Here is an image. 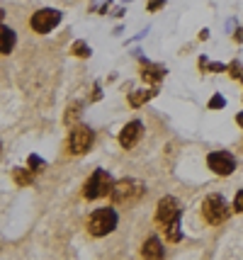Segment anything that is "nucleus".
<instances>
[{
  "label": "nucleus",
  "mask_w": 243,
  "mask_h": 260,
  "mask_svg": "<svg viewBox=\"0 0 243 260\" xmlns=\"http://www.w3.org/2000/svg\"><path fill=\"white\" fill-rule=\"evenodd\" d=\"M61 22V12L58 10H49V8H44V10H39L32 15V29L39 34H49L56 24Z\"/></svg>",
  "instance_id": "nucleus-7"
},
{
  "label": "nucleus",
  "mask_w": 243,
  "mask_h": 260,
  "mask_svg": "<svg viewBox=\"0 0 243 260\" xmlns=\"http://www.w3.org/2000/svg\"><path fill=\"white\" fill-rule=\"evenodd\" d=\"M29 166H34V168H42L44 163H42V158H37V156H32V158H29Z\"/></svg>",
  "instance_id": "nucleus-20"
},
{
  "label": "nucleus",
  "mask_w": 243,
  "mask_h": 260,
  "mask_svg": "<svg viewBox=\"0 0 243 260\" xmlns=\"http://www.w3.org/2000/svg\"><path fill=\"white\" fill-rule=\"evenodd\" d=\"M73 54L81 58H88L90 56V46L85 44V42H76V44H73Z\"/></svg>",
  "instance_id": "nucleus-15"
},
{
  "label": "nucleus",
  "mask_w": 243,
  "mask_h": 260,
  "mask_svg": "<svg viewBox=\"0 0 243 260\" xmlns=\"http://www.w3.org/2000/svg\"><path fill=\"white\" fill-rule=\"evenodd\" d=\"M156 219H158V224L163 226L165 238L173 241V243H178L183 234H180V204H178L175 197H163L161 202H158Z\"/></svg>",
  "instance_id": "nucleus-1"
},
{
  "label": "nucleus",
  "mask_w": 243,
  "mask_h": 260,
  "mask_svg": "<svg viewBox=\"0 0 243 260\" xmlns=\"http://www.w3.org/2000/svg\"><path fill=\"white\" fill-rule=\"evenodd\" d=\"M112 187H115V182L110 178V173L107 170H95L88 178L85 187H83V197L85 200H100V197L112 194Z\"/></svg>",
  "instance_id": "nucleus-4"
},
{
  "label": "nucleus",
  "mask_w": 243,
  "mask_h": 260,
  "mask_svg": "<svg viewBox=\"0 0 243 260\" xmlns=\"http://www.w3.org/2000/svg\"><path fill=\"white\" fill-rule=\"evenodd\" d=\"M233 209H236V212H243V190L236 194V200H233Z\"/></svg>",
  "instance_id": "nucleus-18"
},
{
  "label": "nucleus",
  "mask_w": 243,
  "mask_h": 260,
  "mask_svg": "<svg viewBox=\"0 0 243 260\" xmlns=\"http://www.w3.org/2000/svg\"><path fill=\"white\" fill-rule=\"evenodd\" d=\"M12 49H15V32L10 27H3V54L8 56Z\"/></svg>",
  "instance_id": "nucleus-11"
},
{
  "label": "nucleus",
  "mask_w": 243,
  "mask_h": 260,
  "mask_svg": "<svg viewBox=\"0 0 243 260\" xmlns=\"http://www.w3.org/2000/svg\"><path fill=\"white\" fill-rule=\"evenodd\" d=\"M146 192V187L139 180H119L112 187V202L115 204H134L141 200Z\"/></svg>",
  "instance_id": "nucleus-5"
},
{
  "label": "nucleus",
  "mask_w": 243,
  "mask_h": 260,
  "mask_svg": "<svg viewBox=\"0 0 243 260\" xmlns=\"http://www.w3.org/2000/svg\"><path fill=\"white\" fill-rule=\"evenodd\" d=\"M141 134H144V124H141L139 119H134V122H129L124 129H122V134H119V144L124 148H134L139 144Z\"/></svg>",
  "instance_id": "nucleus-9"
},
{
  "label": "nucleus",
  "mask_w": 243,
  "mask_h": 260,
  "mask_svg": "<svg viewBox=\"0 0 243 260\" xmlns=\"http://www.w3.org/2000/svg\"><path fill=\"white\" fill-rule=\"evenodd\" d=\"M163 73H165V71H163V68H158V66H146V68H144V73H141V78H144V80H153V83H156V80L163 78Z\"/></svg>",
  "instance_id": "nucleus-12"
},
{
  "label": "nucleus",
  "mask_w": 243,
  "mask_h": 260,
  "mask_svg": "<svg viewBox=\"0 0 243 260\" xmlns=\"http://www.w3.org/2000/svg\"><path fill=\"white\" fill-rule=\"evenodd\" d=\"M236 42H243V29H238V32H236Z\"/></svg>",
  "instance_id": "nucleus-22"
},
{
  "label": "nucleus",
  "mask_w": 243,
  "mask_h": 260,
  "mask_svg": "<svg viewBox=\"0 0 243 260\" xmlns=\"http://www.w3.org/2000/svg\"><path fill=\"white\" fill-rule=\"evenodd\" d=\"M163 253H165V250H163L161 241L156 236H151L149 241L144 243V248H141V255H144V258H163Z\"/></svg>",
  "instance_id": "nucleus-10"
},
{
  "label": "nucleus",
  "mask_w": 243,
  "mask_h": 260,
  "mask_svg": "<svg viewBox=\"0 0 243 260\" xmlns=\"http://www.w3.org/2000/svg\"><path fill=\"white\" fill-rule=\"evenodd\" d=\"M229 71H231L233 78H243V68H241V63H238V61H233L231 66H229Z\"/></svg>",
  "instance_id": "nucleus-17"
},
{
  "label": "nucleus",
  "mask_w": 243,
  "mask_h": 260,
  "mask_svg": "<svg viewBox=\"0 0 243 260\" xmlns=\"http://www.w3.org/2000/svg\"><path fill=\"white\" fill-rule=\"evenodd\" d=\"M163 3H165V0H151V3H149V10L156 12L158 8H163Z\"/></svg>",
  "instance_id": "nucleus-19"
},
{
  "label": "nucleus",
  "mask_w": 243,
  "mask_h": 260,
  "mask_svg": "<svg viewBox=\"0 0 243 260\" xmlns=\"http://www.w3.org/2000/svg\"><path fill=\"white\" fill-rule=\"evenodd\" d=\"M226 102H224V98L221 95H214L212 100H209V110H219V107H224Z\"/></svg>",
  "instance_id": "nucleus-16"
},
{
  "label": "nucleus",
  "mask_w": 243,
  "mask_h": 260,
  "mask_svg": "<svg viewBox=\"0 0 243 260\" xmlns=\"http://www.w3.org/2000/svg\"><path fill=\"white\" fill-rule=\"evenodd\" d=\"M117 221H119V216H117L115 209H95L90 219H88V231L93 234V236H107V234H112L117 229Z\"/></svg>",
  "instance_id": "nucleus-3"
},
{
  "label": "nucleus",
  "mask_w": 243,
  "mask_h": 260,
  "mask_svg": "<svg viewBox=\"0 0 243 260\" xmlns=\"http://www.w3.org/2000/svg\"><path fill=\"white\" fill-rule=\"evenodd\" d=\"M12 178H15L17 185H29V182H32V173L24 168H15L12 170Z\"/></svg>",
  "instance_id": "nucleus-14"
},
{
  "label": "nucleus",
  "mask_w": 243,
  "mask_h": 260,
  "mask_svg": "<svg viewBox=\"0 0 243 260\" xmlns=\"http://www.w3.org/2000/svg\"><path fill=\"white\" fill-rule=\"evenodd\" d=\"M93 129H88V126H76L68 136V151L73 156H83V153H88V148L93 146Z\"/></svg>",
  "instance_id": "nucleus-6"
},
{
  "label": "nucleus",
  "mask_w": 243,
  "mask_h": 260,
  "mask_svg": "<svg viewBox=\"0 0 243 260\" xmlns=\"http://www.w3.org/2000/svg\"><path fill=\"white\" fill-rule=\"evenodd\" d=\"M202 216L207 219L212 226H219V224H224L231 216V209H229V204H226V200L221 194H209L202 202Z\"/></svg>",
  "instance_id": "nucleus-2"
},
{
  "label": "nucleus",
  "mask_w": 243,
  "mask_h": 260,
  "mask_svg": "<svg viewBox=\"0 0 243 260\" xmlns=\"http://www.w3.org/2000/svg\"><path fill=\"white\" fill-rule=\"evenodd\" d=\"M76 117H78V112H76V110H71V112H66V122H73Z\"/></svg>",
  "instance_id": "nucleus-21"
},
{
  "label": "nucleus",
  "mask_w": 243,
  "mask_h": 260,
  "mask_svg": "<svg viewBox=\"0 0 243 260\" xmlns=\"http://www.w3.org/2000/svg\"><path fill=\"white\" fill-rule=\"evenodd\" d=\"M207 166L217 175H231L233 170H236V158H233L231 153H226V151H214V153L207 156Z\"/></svg>",
  "instance_id": "nucleus-8"
},
{
  "label": "nucleus",
  "mask_w": 243,
  "mask_h": 260,
  "mask_svg": "<svg viewBox=\"0 0 243 260\" xmlns=\"http://www.w3.org/2000/svg\"><path fill=\"white\" fill-rule=\"evenodd\" d=\"M236 122H238V124H241V126H243V112H241V114H238V117H236Z\"/></svg>",
  "instance_id": "nucleus-23"
},
{
  "label": "nucleus",
  "mask_w": 243,
  "mask_h": 260,
  "mask_svg": "<svg viewBox=\"0 0 243 260\" xmlns=\"http://www.w3.org/2000/svg\"><path fill=\"white\" fill-rule=\"evenodd\" d=\"M156 92L153 90H139V92H134L131 98H129V102H131V107H139V105H144L146 100H151Z\"/></svg>",
  "instance_id": "nucleus-13"
}]
</instances>
